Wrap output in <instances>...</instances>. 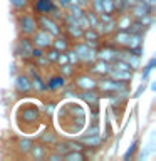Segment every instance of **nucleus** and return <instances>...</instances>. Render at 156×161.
Instances as JSON below:
<instances>
[{
    "instance_id": "1",
    "label": "nucleus",
    "mask_w": 156,
    "mask_h": 161,
    "mask_svg": "<svg viewBox=\"0 0 156 161\" xmlns=\"http://www.w3.org/2000/svg\"><path fill=\"white\" fill-rule=\"evenodd\" d=\"M129 82L126 80H118V79H113V77H108V75H103L99 80H98V87L103 91L104 94H109V92H129Z\"/></svg>"
},
{
    "instance_id": "2",
    "label": "nucleus",
    "mask_w": 156,
    "mask_h": 161,
    "mask_svg": "<svg viewBox=\"0 0 156 161\" xmlns=\"http://www.w3.org/2000/svg\"><path fill=\"white\" fill-rule=\"evenodd\" d=\"M22 12H24V10H22ZM17 25H19L20 34H22V35H29V37L39 29L37 17L32 15V14H27V12L20 14L19 17H17Z\"/></svg>"
},
{
    "instance_id": "3",
    "label": "nucleus",
    "mask_w": 156,
    "mask_h": 161,
    "mask_svg": "<svg viewBox=\"0 0 156 161\" xmlns=\"http://www.w3.org/2000/svg\"><path fill=\"white\" fill-rule=\"evenodd\" d=\"M72 50L75 54H77L79 57V62H82L86 65H89L92 60H96V49H91L86 42H77L74 44Z\"/></svg>"
},
{
    "instance_id": "4",
    "label": "nucleus",
    "mask_w": 156,
    "mask_h": 161,
    "mask_svg": "<svg viewBox=\"0 0 156 161\" xmlns=\"http://www.w3.org/2000/svg\"><path fill=\"white\" fill-rule=\"evenodd\" d=\"M30 40H32V44L35 47H40V49H49L50 45H52V40H54V35L49 34L47 30L44 29H37L35 32L30 35Z\"/></svg>"
},
{
    "instance_id": "5",
    "label": "nucleus",
    "mask_w": 156,
    "mask_h": 161,
    "mask_svg": "<svg viewBox=\"0 0 156 161\" xmlns=\"http://www.w3.org/2000/svg\"><path fill=\"white\" fill-rule=\"evenodd\" d=\"M32 47H34V44H32V40H30L29 35H22L20 40L15 44L14 52H15L17 57H20L22 60H29L30 59V52H32Z\"/></svg>"
},
{
    "instance_id": "6",
    "label": "nucleus",
    "mask_w": 156,
    "mask_h": 161,
    "mask_svg": "<svg viewBox=\"0 0 156 161\" xmlns=\"http://www.w3.org/2000/svg\"><path fill=\"white\" fill-rule=\"evenodd\" d=\"M35 17H37V25H39V29L47 30V32L52 34L54 37L62 32V27H60V24L55 22L54 19H50L49 15H35Z\"/></svg>"
},
{
    "instance_id": "7",
    "label": "nucleus",
    "mask_w": 156,
    "mask_h": 161,
    "mask_svg": "<svg viewBox=\"0 0 156 161\" xmlns=\"http://www.w3.org/2000/svg\"><path fill=\"white\" fill-rule=\"evenodd\" d=\"M81 99L89 104V108L92 109V116L96 119V116L99 113L98 108H99V101H101V92H98V91H94V89H86L81 92Z\"/></svg>"
},
{
    "instance_id": "8",
    "label": "nucleus",
    "mask_w": 156,
    "mask_h": 161,
    "mask_svg": "<svg viewBox=\"0 0 156 161\" xmlns=\"http://www.w3.org/2000/svg\"><path fill=\"white\" fill-rule=\"evenodd\" d=\"M74 87H77L81 91H86V89H96L98 87V80L94 79L92 74L86 72V74H79L74 77Z\"/></svg>"
},
{
    "instance_id": "9",
    "label": "nucleus",
    "mask_w": 156,
    "mask_h": 161,
    "mask_svg": "<svg viewBox=\"0 0 156 161\" xmlns=\"http://www.w3.org/2000/svg\"><path fill=\"white\" fill-rule=\"evenodd\" d=\"M19 118L25 124H37L40 121V109L35 108V106H25V108L20 111Z\"/></svg>"
},
{
    "instance_id": "10",
    "label": "nucleus",
    "mask_w": 156,
    "mask_h": 161,
    "mask_svg": "<svg viewBox=\"0 0 156 161\" xmlns=\"http://www.w3.org/2000/svg\"><path fill=\"white\" fill-rule=\"evenodd\" d=\"M27 72H29V77H30V84H32V91L35 92H45V80L40 77V74L37 72V69L34 65H27Z\"/></svg>"
},
{
    "instance_id": "11",
    "label": "nucleus",
    "mask_w": 156,
    "mask_h": 161,
    "mask_svg": "<svg viewBox=\"0 0 156 161\" xmlns=\"http://www.w3.org/2000/svg\"><path fill=\"white\" fill-rule=\"evenodd\" d=\"M116 54H118V47H114V45L111 44H106L103 45V47L96 49V59H101V60H106V62H113V60L116 59Z\"/></svg>"
},
{
    "instance_id": "12",
    "label": "nucleus",
    "mask_w": 156,
    "mask_h": 161,
    "mask_svg": "<svg viewBox=\"0 0 156 161\" xmlns=\"http://www.w3.org/2000/svg\"><path fill=\"white\" fill-rule=\"evenodd\" d=\"M109 67H111L109 62H106V60H101V59H96V60H92V62L89 64V74L103 77V75H108Z\"/></svg>"
},
{
    "instance_id": "13",
    "label": "nucleus",
    "mask_w": 156,
    "mask_h": 161,
    "mask_svg": "<svg viewBox=\"0 0 156 161\" xmlns=\"http://www.w3.org/2000/svg\"><path fill=\"white\" fill-rule=\"evenodd\" d=\"M15 91H17L19 94H29L32 92V84H30V77L27 74H19L17 77H15Z\"/></svg>"
},
{
    "instance_id": "14",
    "label": "nucleus",
    "mask_w": 156,
    "mask_h": 161,
    "mask_svg": "<svg viewBox=\"0 0 156 161\" xmlns=\"http://www.w3.org/2000/svg\"><path fill=\"white\" fill-rule=\"evenodd\" d=\"M128 39H129V32L128 30H114L111 34V45L114 47H126L128 45Z\"/></svg>"
},
{
    "instance_id": "15",
    "label": "nucleus",
    "mask_w": 156,
    "mask_h": 161,
    "mask_svg": "<svg viewBox=\"0 0 156 161\" xmlns=\"http://www.w3.org/2000/svg\"><path fill=\"white\" fill-rule=\"evenodd\" d=\"M64 86H67V77H64L62 74H55L45 82V89L47 91H59Z\"/></svg>"
},
{
    "instance_id": "16",
    "label": "nucleus",
    "mask_w": 156,
    "mask_h": 161,
    "mask_svg": "<svg viewBox=\"0 0 156 161\" xmlns=\"http://www.w3.org/2000/svg\"><path fill=\"white\" fill-rule=\"evenodd\" d=\"M54 5V0H34V12L35 15H47Z\"/></svg>"
},
{
    "instance_id": "17",
    "label": "nucleus",
    "mask_w": 156,
    "mask_h": 161,
    "mask_svg": "<svg viewBox=\"0 0 156 161\" xmlns=\"http://www.w3.org/2000/svg\"><path fill=\"white\" fill-rule=\"evenodd\" d=\"M52 49H55L57 52H65L67 49H70V44H69V37L65 34L60 32L59 35H55L54 40H52Z\"/></svg>"
},
{
    "instance_id": "18",
    "label": "nucleus",
    "mask_w": 156,
    "mask_h": 161,
    "mask_svg": "<svg viewBox=\"0 0 156 161\" xmlns=\"http://www.w3.org/2000/svg\"><path fill=\"white\" fill-rule=\"evenodd\" d=\"M129 15H131V17H133V19H143L144 17V15H148V14H151V12H153V10H151L149 7H146V5L143 3V2H138V3H136V5H133V7H131L129 8Z\"/></svg>"
},
{
    "instance_id": "19",
    "label": "nucleus",
    "mask_w": 156,
    "mask_h": 161,
    "mask_svg": "<svg viewBox=\"0 0 156 161\" xmlns=\"http://www.w3.org/2000/svg\"><path fill=\"white\" fill-rule=\"evenodd\" d=\"M79 143L84 146V148H98V146L103 143L99 134H86L79 138Z\"/></svg>"
},
{
    "instance_id": "20",
    "label": "nucleus",
    "mask_w": 156,
    "mask_h": 161,
    "mask_svg": "<svg viewBox=\"0 0 156 161\" xmlns=\"http://www.w3.org/2000/svg\"><path fill=\"white\" fill-rule=\"evenodd\" d=\"M108 75H109V77H113V79H118V80H126V82H131V79H133V70H121V69L109 67Z\"/></svg>"
},
{
    "instance_id": "21",
    "label": "nucleus",
    "mask_w": 156,
    "mask_h": 161,
    "mask_svg": "<svg viewBox=\"0 0 156 161\" xmlns=\"http://www.w3.org/2000/svg\"><path fill=\"white\" fill-rule=\"evenodd\" d=\"M114 19H116V30H128V27L133 22V17L126 12L118 14V17H114Z\"/></svg>"
},
{
    "instance_id": "22",
    "label": "nucleus",
    "mask_w": 156,
    "mask_h": 161,
    "mask_svg": "<svg viewBox=\"0 0 156 161\" xmlns=\"http://www.w3.org/2000/svg\"><path fill=\"white\" fill-rule=\"evenodd\" d=\"M65 27V35H67L69 39H72V40H79V39H82V27H81L79 24H67V25H64Z\"/></svg>"
},
{
    "instance_id": "23",
    "label": "nucleus",
    "mask_w": 156,
    "mask_h": 161,
    "mask_svg": "<svg viewBox=\"0 0 156 161\" xmlns=\"http://www.w3.org/2000/svg\"><path fill=\"white\" fill-rule=\"evenodd\" d=\"M29 156L34 159H44L47 156V146L42 144V143H37V144H32V148L29 151Z\"/></svg>"
},
{
    "instance_id": "24",
    "label": "nucleus",
    "mask_w": 156,
    "mask_h": 161,
    "mask_svg": "<svg viewBox=\"0 0 156 161\" xmlns=\"http://www.w3.org/2000/svg\"><path fill=\"white\" fill-rule=\"evenodd\" d=\"M82 39H84V42H87V40H92V42H101V40H103V35H101L94 27H89V29H84L82 30Z\"/></svg>"
},
{
    "instance_id": "25",
    "label": "nucleus",
    "mask_w": 156,
    "mask_h": 161,
    "mask_svg": "<svg viewBox=\"0 0 156 161\" xmlns=\"http://www.w3.org/2000/svg\"><path fill=\"white\" fill-rule=\"evenodd\" d=\"M32 144H34V141L32 139H29V138H22V139H19L17 141V144H15V148H17V151L22 156H27L29 154V151L30 148H32Z\"/></svg>"
},
{
    "instance_id": "26",
    "label": "nucleus",
    "mask_w": 156,
    "mask_h": 161,
    "mask_svg": "<svg viewBox=\"0 0 156 161\" xmlns=\"http://www.w3.org/2000/svg\"><path fill=\"white\" fill-rule=\"evenodd\" d=\"M154 65H156V57H151L149 62L143 67V72H141V80L148 82V80H149V75H151V70L154 69Z\"/></svg>"
},
{
    "instance_id": "27",
    "label": "nucleus",
    "mask_w": 156,
    "mask_h": 161,
    "mask_svg": "<svg viewBox=\"0 0 156 161\" xmlns=\"http://www.w3.org/2000/svg\"><path fill=\"white\" fill-rule=\"evenodd\" d=\"M144 30H146V27L139 22L138 19H133V22H131V25L128 27L129 34H144Z\"/></svg>"
},
{
    "instance_id": "28",
    "label": "nucleus",
    "mask_w": 156,
    "mask_h": 161,
    "mask_svg": "<svg viewBox=\"0 0 156 161\" xmlns=\"http://www.w3.org/2000/svg\"><path fill=\"white\" fill-rule=\"evenodd\" d=\"M47 15H49L50 19H54L55 22H59L60 25H62V15H64V14H62V10H60V7H59L57 3H55L54 7L50 8V12H49Z\"/></svg>"
},
{
    "instance_id": "29",
    "label": "nucleus",
    "mask_w": 156,
    "mask_h": 161,
    "mask_svg": "<svg viewBox=\"0 0 156 161\" xmlns=\"http://www.w3.org/2000/svg\"><path fill=\"white\" fill-rule=\"evenodd\" d=\"M55 141H57V136H55L52 131H45L44 134H40V143L42 144H50L52 146Z\"/></svg>"
},
{
    "instance_id": "30",
    "label": "nucleus",
    "mask_w": 156,
    "mask_h": 161,
    "mask_svg": "<svg viewBox=\"0 0 156 161\" xmlns=\"http://www.w3.org/2000/svg\"><path fill=\"white\" fill-rule=\"evenodd\" d=\"M65 161H82L84 159V153L82 151H69L64 154Z\"/></svg>"
},
{
    "instance_id": "31",
    "label": "nucleus",
    "mask_w": 156,
    "mask_h": 161,
    "mask_svg": "<svg viewBox=\"0 0 156 161\" xmlns=\"http://www.w3.org/2000/svg\"><path fill=\"white\" fill-rule=\"evenodd\" d=\"M65 10H67V12H69L70 15H72V17H75V19H79L81 15L84 14V8L81 7V5H77V3H70Z\"/></svg>"
},
{
    "instance_id": "32",
    "label": "nucleus",
    "mask_w": 156,
    "mask_h": 161,
    "mask_svg": "<svg viewBox=\"0 0 156 161\" xmlns=\"http://www.w3.org/2000/svg\"><path fill=\"white\" fill-rule=\"evenodd\" d=\"M60 74L64 75V77H70V75H74L75 74V67L72 64H62L60 65Z\"/></svg>"
},
{
    "instance_id": "33",
    "label": "nucleus",
    "mask_w": 156,
    "mask_h": 161,
    "mask_svg": "<svg viewBox=\"0 0 156 161\" xmlns=\"http://www.w3.org/2000/svg\"><path fill=\"white\" fill-rule=\"evenodd\" d=\"M84 14H86V17H87V20H89V25H91V27H96V25H98V22H99L98 14L92 12V10H89V8H86Z\"/></svg>"
},
{
    "instance_id": "34",
    "label": "nucleus",
    "mask_w": 156,
    "mask_h": 161,
    "mask_svg": "<svg viewBox=\"0 0 156 161\" xmlns=\"http://www.w3.org/2000/svg\"><path fill=\"white\" fill-rule=\"evenodd\" d=\"M10 5H12L15 10L22 12V10H25L29 7V0H10Z\"/></svg>"
},
{
    "instance_id": "35",
    "label": "nucleus",
    "mask_w": 156,
    "mask_h": 161,
    "mask_svg": "<svg viewBox=\"0 0 156 161\" xmlns=\"http://www.w3.org/2000/svg\"><path fill=\"white\" fill-rule=\"evenodd\" d=\"M35 60V67H49L50 65V60L47 59V55L42 54V55H39L37 59H34Z\"/></svg>"
},
{
    "instance_id": "36",
    "label": "nucleus",
    "mask_w": 156,
    "mask_h": 161,
    "mask_svg": "<svg viewBox=\"0 0 156 161\" xmlns=\"http://www.w3.org/2000/svg\"><path fill=\"white\" fill-rule=\"evenodd\" d=\"M101 3H103V12H104V14L114 15V5H113V0H101Z\"/></svg>"
},
{
    "instance_id": "37",
    "label": "nucleus",
    "mask_w": 156,
    "mask_h": 161,
    "mask_svg": "<svg viewBox=\"0 0 156 161\" xmlns=\"http://www.w3.org/2000/svg\"><path fill=\"white\" fill-rule=\"evenodd\" d=\"M113 5H114V12H116V14L128 12V8H126V2H124V0H113Z\"/></svg>"
},
{
    "instance_id": "38",
    "label": "nucleus",
    "mask_w": 156,
    "mask_h": 161,
    "mask_svg": "<svg viewBox=\"0 0 156 161\" xmlns=\"http://www.w3.org/2000/svg\"><path fill=\"white\" fill-rule=\"evenodd\" d=\"M65 54H67L69 64H72V65H77L79 64V57H77V54H75L72 49H67V50H65Z\"/></svg>"
},
{
    "instance_id": "39",
    "label": "nucleus",
    "mask_w": 156,
    "mask_h": 161,
    "mask_svg": "<svg viewBox=\"0 0 156 161\" xmlns=\"http://www.w3.org/2000/svg\"><path fill=\"white\" fill-rule=\"evenodd\" d=\"M138 149V141H133V144H131V148H128V151H126V154H124V159L128 161L129 158H133V154H134V151Z\"/></svg>"
},
{
    "instance_id": "40",
    "label": "nucleus",
    "mask_w": 156,
    "mask_h": 161,
    "mask_svg": "<svg viewBox=\"0 0 156 161\" xmlns=\"http://www.w3.org/2000/svg\"><path fill=\"white\" fill-rule=\"evenodd\" d=\"M49 161H62L64 159V156L62 154H59L57 151H54V153H47V156H45Z\"/></svg>"
},
{
    "instance_id": "41",
    "label": "nucleus",
    "mask_w": 156,
    "mask_h": 161,
    "mask_svg": "<svg viewBox=\"0 0 156 161\" xmlns=\"http://www.w3.org/2000/svg\"><path fill=\"white\" fill-rule=\"evenodd\" d=\"M44 54V49H40V47H32V52H30V59H37L39 55H42Z\"/></svg>"
},
{
    "instance_id": "42",
    "label": "nucleus",
    "mask_w": 156,
    "mask_h": 161,
    "mask_svg": "<svg viewBox=\"0 0 156 161\" xmlns=\"http://www.w3.org/2000/svg\"><path fill=\"white\" fill-rule=\"evenodd\" d=\"M129 50H131V54H134V55H138V57H141V55H143V44H141V45H136V47L129 49Z\"/></svg>"
},
{
    "instance_id": "43",
    "label": "nucleus",
    "mask_w": 156,
    "mask_h": 161,
    "mask_svg": "<svg viewBox=\"0 0 156 161\" xmlns=\"http://www.w3.org/2000/svg\"><path fill=\"white\" fill-rule=\"evenodd\" d=\"M144 89H146V82H144V80H143V84L139 86V87H138V91H136V92H134L133 96H134V97H139V96H141V94L144 92Z\"/></svg>"
},
{
    "instance_id": "44",
    "label": "nucleus",
    "mask_w": 156,
    "mask_h": 161,
    "mask_svg": "<svg viewBox=\"0 0 156 161\" xmlns=\"http://www.w3.org/2000/svg\"><path fill=\"white\" fill-rule=\"evenodd\" d=\"M139 2H143L146 7H149L151 10H154V7H156V0H139Z\"/></svg>"
},
{
    "instance_id": "45",
    "label": "nucleus",
    "mask_w": 156,
    "mask_h": 161,
    "mask_svg": "<svg viewBox=\"0 0 156 161\" xmlns=\"http://www.w3.org/2000/svg\"><path fill=\"white\" fill-rule=\"evenodd\" d=\"M87 134H99V128H98V124H92L91 128L87 129Z\"/></svg>"
},
{
    "instance_id": "46",
    "label": "nucleus",
    "mask_w": 156,
    "mask_h": 161,
    "mask_svg": "<svg viewBox=\"0 0 156 161\" xmlns=\"http://www.w3.org/2000/svg\"><path fill=\"white\" fill-rule=\"evenodd\" d=\"M69 3H70V0H57V5L60 8H67Z\"/></svg>"
},
{
    "instance_id": "47",
    "label": "nucleus",
    "mask_w": 156,
    "mask_h": 161,
    "mask_svg": "<svg viewBox=\"0 0 156 161\" xmlns=\"http://www.w3.org/2000/svg\"><path fill=\"white\" fill-rule=\"evenodd\" d=\"M89 2L91 0H77V5H81V7L86 10V8H89Z\"/></svg>"
},
{
    "instance_id": "48",
    "label": "nucleus",
    "mask_w": 156,
    "mask_h": 161,
    "mask_svg": "<svg viewBox=\"0 0 156 161\" xmlns=\"http://www.w3.org/2000/svg\"><path fill=\"white\" fill-rule=\"evenodd\" d=\"M54 108H55V103H50V104H47V106H45V111H47V113L50 114V113L54 111Z\"/></svg>"
}]
</instances>
